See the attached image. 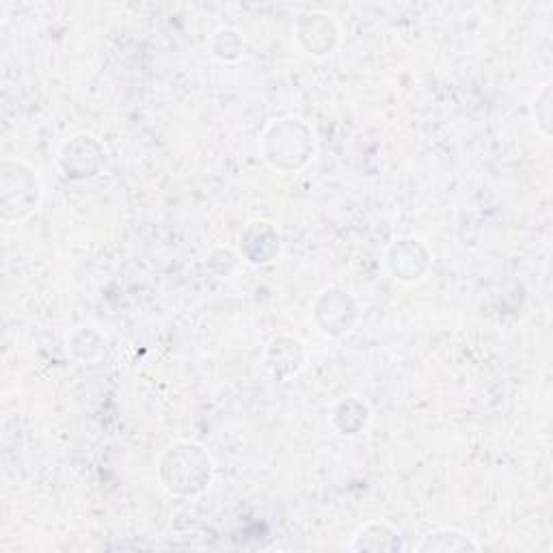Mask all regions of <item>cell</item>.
Returning a JSON list of instances; mask_svg holds the SVG:
<instances>
[{
  "mask_svg": "<svg viewBox=\"0 0 553 553\" xmlns=\"http://www.w3.org/2000/svg\"><path fill=\"white\" fill-rule=\"evenodd\" d=\"M299 29H309V33H314V37H309L303 42L305 50L312 52V55H329L333 46L337 44V26L335 22L325 16V13H312V16H305L299 22Z\"/></svg>",
  "mask_w": 553,
  "mask_h": 553,
  "instance_id": "obj_9",
  "label": "cell"
},
{
  "mask_svg": "<svg viewBox=\"0 0 553 553\" xmlns=\"http://www.w3.org/2000/svg\"><path fill=\"white\" fill-rule=\"evenodd\" d=\"M217 37L219 39H223V48H219V50H212V55L214 57H223V50H227L225 52V61H232V59H238L240 57V52H242V39H240V33H236V31H219L217 33Z\"/></svg>",
  "mask_w": 553,
  "mask_h": 553,
  "instance_id": "obj_12",
  "label": "cell"
},
{
  "mask_svg": "<svg viewBox=\"0 0 553 553\" xmlns=\"http://www.w3.org/2000/svg\"><path fill=\"white\" fill-rule=\"evenodd\" d=\"M158 476L169 493L193 497L210 487L214 465L210 454L201 445L193 441H178L160 458Z\"/></svg>",
  "mask_w": 553,
  "mask_h": 553,
  "instance_id": "obj_1",
  "label": "cell"
},
{
  "mask_svg": "<svg viewBox=\"0 0 553 553\" xmlns=\"http://www.w3.org/2000/svg\"><path fill=\"white\" fill-rule=\"evenodd\" d=\"M350 551H372V553H383V551H400V534L396 528H391L389 523H368L366 528H361L353 543L348 545Z\"/></svg>",
  "mask_w": 553,
  "mask_h": 553,
  "instance_id": "obj_8",
  "label": "cell"
},
{
  "mask_svg": "<svg viewBox=\"0 0 553 553\" xmlns=\"http://www.w3.org/2000/svg\"><path fill=\"white\" fill-rule=\"evenodd\" d=\"M264 154L275 169L296 171L314 156V134L301 119H281L266 132Z\"/></svg>",
  "mask_w": 553,
  "mask_h": 553,
  "instance_id": "obj_2",
  "label": "cell"
},
{
  "mask_svg": "<svg viewBox=\"0 0 553 553\" xmlns=\"http://www.w3.org/2000/svg\"><path fill=\"white\" fill-rule=\"evenodd\" d=\"M549 102H551V87L545 85L543 91H541V96L536 98V117H538V124L543 126L545 134H549V119H551Z\"/></svg>",
  "mask_w": 553,
  "mask_h": 553,
  "instance_id": "obj_13",
  "label": "cell"
},
{
  "mask_svg": "<svg viewBox=\"0 0 553 553\" xmlns=\"http://www.w3.org/2000/svg\"><path fill=\"white\" fill-rule=\"evenodd\" d=\"M314 318L322 333L340 337L353 329L357 320V303L348 292L340 288H329L320 292L316 299Z\"/></svg>",
  "mask_w": 553,
  "mask_h": 553,
  "instance_id": "obj_4",
  "label": "cell"
},
{
  "mask_svg": "<svg viewBox=\"0 0 553 553\" xmlns=\"http://www.w3.org/2000/svg\"><path fill=\"white\" fill-rule=\"evenodd\" d=\"M266 363L277 379H288L303 368V344L292 340V337H277L266 350Z\"/></svg>",
  "mask_w": 553,
  "mask_h": 553,
  "instance_id": "obj_7",
  "label": "cell"
},
{
  "mask_svg": "<svg viewBox=\"0 0 553 553\" xmlns=\"http://www.w3.org/2000/svg\"><path fill=\"white\" fill-rule=\"evenodd\" d=\"M104 163V152L100 143L89 137V134H80L70 143H65L61 152V167L67 178L72 180H89L96 178Z\"/></svg>",
  "mask_w": 553,
  "mask_h": 553,
  "instance_id": "obj_5",
  "label": "cell"
},
{
  "mask_svg": "<svg viewBox=\"0 0 553 553\" xmlns=\"http://www.w3.org/2000/svg\"><path fill=\"white\" fill-rule=\"evenodd\" d=\"M478 549L480 545L474 541V538L454 528H443L428 534L424 541L417 545V551L420 553H454V551H478Z\"/></svg>",
  "mask_w": 553,
  "mask_h": 553,
  "instance_id": "obj_10",
  "label": "cell"
},
{
  "mask_svg": "<svg viewBox=\"0 0 553 553\" xmlns=\"http://www.w3.org/2000/svg\"><path fill=\"white\" fill-rule=\"evenodd\" d=\"M370 422V409L359 398H346L337 404L333 413V424L340 428L342 435H357Z\"/></svg>",
  "mask_w": 553,
  "mask_h": 553,
  "instance_id": "obj_11",
  "label": "cell"
},
{
  "mask_svg": "<svg viewBox=\"0 0 553 553\" xmlns=\"http://www.w3.org/2000/svg\"><path fill=\"white\" fill-rule=\"evenodd\" d=\"M42 199L37 173L22 160H3L0 165V206L5 221H24Z\"/></svg>",
  "mask_w": 553,
  "mask_h": 553,
  "instance_id": "obj_3",
  "label": "cell"
},
{
  "mask_svg": "<svg viewBox=\"0 0 553 553\" xmlns=\"http://www.w3.org/2000/svg\"><path fill=\"white\" fill-rule=\"evenodd\" d=\"M389 271L400 281H415L420 279L430 264V255L420 240L404 238L398 240L387 253Z\"/></svg>",
  "mask_w": 553,
  "mask_h": 553,
  "instance_id": "obj_6",
  "label": "cell"
}]
</instances>
